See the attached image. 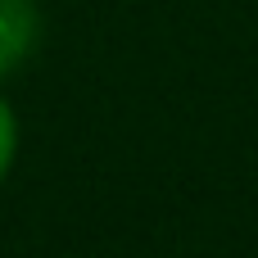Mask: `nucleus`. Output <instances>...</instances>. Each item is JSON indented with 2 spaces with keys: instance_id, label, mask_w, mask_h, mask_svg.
Segmentation results:
<instances>
[{
  "instance_id": "obj_1",
  "label": "nucleus",
  "mask_w": 258,
  "mask_h": 258,
  "mask_svg": "<svg viewBox=\"0 0 258 258\" xmlns=\"http://www.w3.org/2000/svg\"><path fill=\"white\" fill-rule=\"evenodd\" d=\"M36 32H41V23H36L32 0H0V77L14 73L32 54Z\"/></svg>"
},
{
  "instance_id": "obj_2",
  "label": "nucleus",
  "mask_w": 258,
  "mask_h": 258,
  "mask_svg": "<svg viewBox=\"0 0 258 258\" xmlns=\"http://www.w3.org/2000/svg\"><path fill=\"white\" fill-rule=\"evenodd\" d=\"M14 154H18V122H14V109H9V100L0 95V181L9 177V168H14Z\"/></svg>"
}]
</instances>
